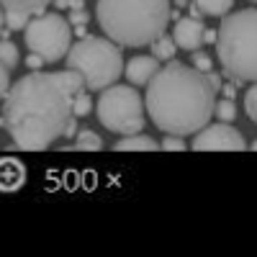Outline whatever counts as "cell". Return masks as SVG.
I'll return each instance as SVG.
<instances>
[{"label": "cell", "instance_id": "32", "mask_svg": "<svg viewBox=\"0 0 257 257\" xmlns=\"http://www.w3.org/2000/svg\"><path fill=\"white\" fill-rule=\"evenodd\" d=\"M175 6H178V8H183V6H188V0H175Z\"/></svg>", "mask_w": 257, "mask_h": 257}, {"label": "cell", "instance_id": "23", "mask_svg": "<svg viewBox=\"0 0 257 257\" xmlns=\"http://www.w3.org/2000/svg\"><path fill=\"white\" fill-rule=\"evenodd\" d=\"M11 67L6 62H0V100H3L6 95H8V90H11Z\"/></svg>", "mask_w": 257, "mask_h": 257}, {"label": "cell", "instance_id": "13", "mask_svg": "<svg viewBox=\"0 0 257 257\" xmlns=\"http://www.w3.org/2000/svg\"><path fill=\"white\" fill-rule=\"evenodd\" d=\"M54 0H0V6L6 11H18V13H29V16H36L41 11H47Z\"/></svg>", "mask_w": 257, "mask_h": 257}, {"label": "cell", "instance_id": "12", "mask_svg": "<svg viewBox=\"0 0 257 257\" xmlns=\"http://www.w3.org/2000/svg\"><path fill=\"white\" fill-rule=\"evenodd\" d=\"M113 149H116V152H157L160 144L152 137L137 132V134H126L123 139H118L113 144Z\"/></svg>", "mask_w": 257, "mask_h": 257}, {"label": "cell", "instance_id": "25", "mask_svg": "<svg viewBox=\"0 0 257 257\" xmlns=\"http://www.w3.org/2000/svg\"><path fill=\"white\" fill-rule=\"evenodd\" d=\"M77 134V116H72L70 121H67V126H64V134H62V139H72Z\"/></svg>", "mask_w": 257, "mask_h": 257}, {"label": "cell", "instance_id": "30", "mask_svg": "<svg viewBox=\"0 0 257 257\" xmlns=\"http://www.w3.org/2000/svg\"><path fill=\"white\" fill-rule=\"evenodd\" d=\"M67 8H70V11H77V8H85V0H67Z\"/></svg>", "mask_w": 257, "mask_h": 257}, {"label": "cell", "instance_id": "19", "mask_svg": "<svg viewBox=\"0 0 257 257\" xmlns=\"http://www.w3.org/2000/svg\"><path fill=\"white\" fill-rule=\"evenodd\" d=\"M29 21H31V16H29V13L6 11V26H8V31H24Z\"/></svg>", "mask_w": 257, "mask_h": 257}, {"label": "cell", "instance_id": "15", "mask_svg": "<svg viewBox=\"0 0 257 257\" xmlns=\"http://www.w3.org/2000/svg\"><path fill=\"white\" fill-rule=\"evenodd\" d=\"M75 149H80V152H98V149H103V139L93 128H82V132H77Z\"/></svg>", "mask_w": 257, "mask_h": 257}, {"label": "cell", "instance_id": "27", "mask_svg": "<svg viewBox=\"0 0 257 257\" xmlns=\"http://www.w3.org/2000/svg\"><path fill=\"white\" fill-rule=\"evenodd\" d=\"M206 77H208V82L213 85V90H216V93H221V75L211 70V72H206Z\"/></svg>", "mask_w": 257, "mask_h": 257}, {"label": "cell", "instance_id": "7", "mask_svg": "<svg viewBox=\"0 0 257 257\" xmlns=\"http://www.w3.org/2000/svg\"><path fill=\"white\" fill-rule=\"evenodd\" d=\"M24 41L29 52L39 54L47 64H54L67 57L72 47V24L57 11H41L26 24Z\"/></svg>", "mask_w": 257, "mask_h": 257}, {"label": "cell", "instance_id": "24", "mask_svg": "<svg viewBox=\"0 0 257 257\" xmlns=\"http://www.w3.org/2000/svg\"><path fill=\"white\" fill-rule=\"evenodd\" d=\"M88 21H90V16H88V11H85V8L70 11V24H72V26H85Z\"/></svg>", "mask_w": 257, "mask_h": 257}, {"label": "cell", "instance_id": "20", "mask_svg": "<svg viewBox=\"0 0 257 257\" xmlns=\"http://www.w3.org/2000/svg\"><path fill=\"white\" fill-rule=\"evenodd\" d=\"M244 111H247L249 121L257 123V82H252V88H249L247 95H244Z\"/></svg>", "mask_w": 257, "mask_h": 257}, {"label": "cell", "instance_id": "4", "mask_svg": "<svg viewBox=\"0 0 257 257\" xmlns=\"http://www.w3.org/2000/svg\"><path fill=\"white\" fill-rule=\"evenodd\" d=\"M216 57L224 75L237 85L257 82V6L226 13L216 31Z\"/></svg>", "mask_w": 257, "mask_h": 257}, {"label": "cell", "instance_id": "8", "mask_svg": "<svg viewBox=\"0 0 257 257\" xmlns=\"http://www.w3.org/2000/svg\"><path fill=\"white\" fill-rule=\"evenodd\" d=\"M193 149H198V152H216V149L242 152V149H247V139L237 126H231V121H208L201 132H196Z\"/></svg>", "mask_w": 257, "mask_h": 257}, {"label": "cell", "instance_id": "2", "mask_svg": "<svg viewBox=\"0 0 257 257\" xmlns=\"http://www.w3.org/2000/svg\"><path fill=\"white\" fill-rule=\"evenodd\" d=\"M147 116L165 134L196 137V132L213 118L216 108V90L208 82L206 72L193 64L173 62L157 70L147 82Z\"/></svg>", "mask_w": 257, "mask_h": 257}, {"label": "cell", "instance_id": "11", "mask_svg": "<svg viewBox=\"0 0 257 257\" xmlns=\"http://www.w3.org/2000/svg\"><path fill=\"white\" fill-rule=\"evenodd\" d=\"M237 0H190V16L198 18H224Z\"/></svg>", "mask_w": 257, "mask_h": 257}, {"label": "cell", "instance_id": "34", "mask_svg": "<svg viewBox=\"0 0 257 257\" xmlns=\"http://www.w3.org/2000/svg\"><path fill=\"white\" fill-rule=\"evenodd\" d=\"M249 3H252V6H257V0H249Z\"/></svg>", "mask_w": 257, "mask_h": 257}, {"label": "cell", "instance_id": "33", "mask_svg": "<svg viewBox=\"0 0 257 257\" xmlns=\"http://www.w3.org/2000/svg\"><path fill=\"white\" fill-rule=\"evenodd\" d=\"M249 149H254V152H257V139H254V142L249 144Z\"/></svg>", "mask_w": 257, "mask_h": 257}, {"label": "cell", "instance_id": "26", "mask_svg": "<svg viewBox=\"0 0 257 257\" xmlns=\"http://www.w3.org/2000/svg\"><path fill=\"white\" fill-rule=\"evenodd\" d=\"M41 64H47V62H44V59H41L39 54H34V52H31V54L26 57V67H29V70H39V67H41Z\"/></svg>", "mask_w": 257, "mask_h": 257}, {"label": "cell", "instance_id": "18", "mask_svg": "<svg viewBox=\"0 0 257 257\" xmlns=\"http://www.w3.org/2000/svg\"><path fill=\"white\" fill-rule=\"evenodd\" d=\"M213 113H216L219 121H234L237 118V105H234L231 98H221L216 103V108H213Z\"/></svg>", "mask_w": 257, "mask_h": 257}, {"label": "cell", "instance_id": "21", "mask_svg": "<svg viewBox=\"0 0 257 257\" xmlns=\"http://www.w3.org/2000/svg\"><path fill=\"white\" fill-rule=\"evenodd\" d=\"M160 149H165V152H183V149H188V144L178 134H167V139L160 142Z\"/></svg>", "mask_w": 257, "mask_h": 257}, {"label": "cell", "instance_id": "17", "mask_svg": "<svg viewBox=\"0 0 257 257\" xmlns=\"http://www.w3.org/2000/svg\"><path fill=\"white\" fill-rule=\"evenodd\" d=\"M90 111H93V98H90V90L85 88V90L77 93L75 100H72V113H75L77 118H82V116H88Z\"/></svg>", "mask_w": 257, "mask_h": 257}, {"label": "cell", "instance_id": "28", "mask_svg": "<svg viewBox=\"0 0 257 257\" xmlns=\"http://www.w3.org/2000/svg\"><path fill=\"white\" fill-rule=\"evenodd\" d=\"M221 93H224V98H234V93H237V85L229 80V85H221Z\"/></svg>", "mask_w": 257, "mask_h": 257}, {"label": "cell", "instance_id": "16", "mask_svg": "<svg viewBox=\"0 0 257 257\" xmlns=\"http://www.w3.org/2000/svg\"><path fill=\"white\" fill-rule=\"evenodd\" d=\"M0 62H6L11 70H16L18 64H21V52H18V47L13 44L11 39H6V36H0Z\"/></svg>", "mask_w": 257, "mask_h": 257}, {"label": "cell", "instance_id": "10", "mask_svg": "<svg viewBox=\"0 0 257 257\" xmlns=\"http://www.w3.org/2000/svg\"><path fill=\"white\" fill-rule=\"evenodd\" d=\"M157 70H160V59L155 54H139L123 64V75L134 88H142V85L147 88V82L157 75Z\"/></svg>", "mask_w": 257, "mask_h": 257}, {"label": "cell", "instance_id": "14", "mask_svg": "<svg viewBox=\"0 0 257 257\" xmlns=\"http://www.w3.org/2000/svg\"><path fill=\"white\" fill-rule=\"evenodd\" d=\"M152 54L160 59V62H170V59H175V49H178V44H175V39L173 36H167V34H160L152 44Z\"/></svg>", "mask_w": 257, "mask_h": 257}, {"label": "cell", "instance_id": "22", "mask_svg": "<svg viewBox=\"0 0 257 257\" xmlns=\"http://www.w3.org/2000/svg\"><path fill=\"white\" fill-rule=\"evenodd\" d=\"M193 67H196V70H201V72H211L213 70V59L206 54V52H201V49H196V52H193Z\"/></svg>", "mask_w": 257, "mask_h": 257}, {"label": "cell", "instance_id": "5", "mask_svg": "<svg viewBox=\"0 0 257 257\" xmlns=\"http://www.w3.org/2000/svg\"><path fill=\"white\" fill-rule=\"evenodd\" d=\"M64 67L80 72L90 93H100L123 75V54L108 36H80L64 57Z\"/></svg>", "mask_w": 257, "mask_h": 257}, {"label": "cell", "instance_id": "31", "mask_svg": "<svg viewBox=\"0 0 257 257\" xmlns=\"http://www.w3.org/2000/svg\"><path fill=\"white\" fill-rule=\"evenodd\" d=\"M3 29H6V8L0 6V34H3Z\"/></svg>", "mask_w": 257, "mask_h": 257}, {"label": "cell", "instance_id": "29", "mask_svg": "<svg viewBox=\"0 0 257 257\" xmlns=\"http://www.w3.org/2000/svg\"><path fill=\"white\" fill-rule=\"evenodd\" d=\"M203 44H216V31H213V29H206V34H203Z\"/></svg>", "mask_w": 257, "mask_h": 257}, {"label": "cell", "instance_id": "9", "mask_svg": "<svg viewBox=\"0 0 257 257\" xmlns=\"http://www.w3.org/2000/svg\"><path fill=\"white\" fill-rule=\"evenodd\" d=\"M203 34H206V26L198 16H178L175 18V26H173V39L178 49H185V52H196L203 47Z\"/></svg>", "mask_w": 257, "mask_h": 257}, {"label": "cell", "instance_id": "1", "mask_svg": "<svg viewBox=\"0 0 257 257\" xmlns=\"http://www.w3.org/2000/svg\"><path fill=\"white\" fill-rule=\"evenodd\" d=\"M85 90L80 72H39L18 77L3 98V126L18 149L41 152L62 139L64 126L75 116L72 100Z\"/></svg>", "mask_w": 257, "mask_h": 257}, {"label": "cell", "instance_id": "3", "mask_svg": "<svg viewBox=\"0 0 257 257\" xmlns=\"http://www.w3.org/2000/svg\"><path fill=\"white\" fill-rule=\"evenodd\" d=\"M95 21L118 47H147L173 21L170 0H98Z\"/></svg>", "mask_w": 257, "mask_h": 257}, {"label": "cell", "instance_id": "6", "mask_svg": "<svg viewBox=\"0 0 257 257\" xmlns=\"http://www.w3.org/2000/svg\"><path fill=\"white\" fill-rule=\"evenodd\" d=\"M98 121L113 134H137L147 123V105L144 98L134 90V85H108L100 90L98 105H95Z\"/></svg>", "mask_w": 257, "mask_h": 257}]
</instances>
